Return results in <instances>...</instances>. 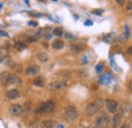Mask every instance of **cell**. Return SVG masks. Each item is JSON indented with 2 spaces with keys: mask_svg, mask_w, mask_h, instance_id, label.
<instances>
[{
  "mask_svg": "<svg viewBox=\"0 0 132 128\" xmlns=\"http://www.w3.org/2000/svg\"><path fill=\"white\" fill-rule=\"evenodd\" d=\"M9 113L12 116H20L23 113V108H22V106H20L18 104H13L9 108Z\"/></svg>",
  "mask_w": 132,
  "mask_h": 128,
  "instance_id": "cell-5",
  "label": "cell"
},
{
  "mask_svg": "<svg viewBox=\"0 0 132 128\" xmlns=\"http://www.w3.org/2000/svg\"><path fill=\"white\" fill-rule=\"evenodd\" d=\"M9 72L8 71H3L0 74V82L3 85H7V81H8V77H9Z\"/></svg>",
  "mask_w": 132,
  "mask_h": 128,
  "instance_id": "cell-14",
  "label": "cell"
},
{
  "mask_svg": "<svg viewBox=\"0 0 132 128\" xmlns=\"http://www.w3.org/2000/svg\"><path fill=\"white\" fill-rule=\"evenodd\" d=\"M129 89H130V91L132 92V79L129 81Z\"/></svg>",
  "mask_w": 132,
  "mask_h": 128,
  "instance_id": "cell-39",
  "label": "cell"
},
{
  "mask_svg": "<svg viewBox=\"0 0 132 128\" xmlns=\"http://www.w3.org/2000/svg\"><path fill=\"white\" fill-rule=\"evenodd\" d=\"M42 36H43V30H39L38 32L36 33V35H35V39H36V40H37V39H40Z\"/></svg>",
  "mask_w": 132,
  "mask_h": 128,
  "instance_id": "cell-28",
  "label": "cell"
},
{
  "mask_svg": "<svg viewBox=\"0 0 132 128\" xmlns=\"http://www.w3.org/2000/svg\"><path fill=\"white\" fill-rule=\"evenodd\" d=\"M106 107H107V110L110 113H115L118 109V104L117 102H115L114 100H111V99H107L106 102Z\"/></svg>",
  "mask_w": 132,
  "mask_h": 128,
  "instance_id": "cell-6",
  "label": "cell"
},
{
  "mask_svg": "<svg viewBox=\"0 0 132 128\" xmlns=\"http://www.w3.org/2000/svg\"><path fill=\"white\" fill-rule=\"evenodd\" d=\"M34 84L37 85V86H44L45 85V79L43 77H38L34 80Z\"/></svg>",
  "mask_w": 132,
  "mask_h": 128,
  "instance_id": "cell-20",
  "label": "cell"
},
{
  "mask_svg": "<svg viewBox=\"0 0 132 128\" xmlns=\"http://www.w3.org/2000/svg\"><path fill=\"white\" fill-rule=\"evenodd\" d=\"M116 3L118 4V5H120V6H123L124 4H125V2H126V0H115Z\"/></svg>",
  "mask_w": 132,
  "mask_h": 128,
  "instance_id": "cell-32",
  "label": "cell"
},
{
  "mask_svg": "<svg viewBox=\"0 0 132 128\" xmlns=\"http://www.w3.org/2000/svg\"><path fill=\"white\" fill-rule=\"evenodd\" d=\"M52 1H54V2H57V1H58V0H52Z\"/></svg>",
  "mask_w": 132,
  "mask_h": 128,
  "instance_id": "cell-43",
  "label": "cell"
},
{
  "mask_svg": "<svg viewBox=\"0 0 132 128\" xmlns=\"http://www.w3.org/2000/svg\"><path fill=\"white\" fill-rule=\"evenodd\" d=\"M112 80H113V75H112L111 73H109V72L104 73V74L100 77V82H101L102 84H110Z\"/></svg>",
  "mask_w": 132,
  "mask_h": 128,
  "instance_id": "cell-7",
  "label": "cell"
},
{
  "mask_svg": "<svg viewBox=\"0 0 132 128\" xmlns=\"http://www.w3.org/2000/svg\"><path fill=\"white\" fill-rule=\"evenodd\" d=\"M1 7H2V4H0V8H1Z\"/></svg>",
  "mask_w": 132,
  "mask_h": 128,
  "instance_id": "cell-44",
  "label": "cell"
},
{
  "mask_svg": "<svg viewBox=\"0 0 132 128\" xmlns=\"http://www.w3.org/2000/svg\"><path fill=\"white\" fill-rule=\"evenodd\" d=\"M111 119H110V116L107 115L106 113L102 114L99 118L96 120V124H95V128H105L107 127L110 123Z\"/></svg>",
  "mask_w": 132,
  "mask_h": 128,
  "instance_id": "cell-2",
  "label": "cell"
},
{
  "mask_svg": "<svg viewBox=\"0 0 132 128\" xmlns=\"http://www.w3.org/2000/svg\"><path fill=\"white\" fill-rule=\"evenodd\" d=\"M121 120H122V114L118 113L116 114L113 118V128H117L121 124Z\"/></svg>",
  "mask_w": 132,
  "mask_h": 128,
  "instance_id": "cell-15",
  "label": "cell"
},
{
  "mask_svg": "<svg viewBox=\"0 0 132 128\" xmlns=\"http://www.w3.org/2000/svg\"><path fill=\"white\" fill-rule=\"evenodd\" d=\"M41 126L43 128H53L55 126V122L53 120H44L42 121Z\"/></svg>",
  "mask_w": 132,
  "mask_h": 128,
  "instance_id": "cell-18",
  "label": "cell"
},
{
  "mask_svg": "<svg viewBox=\"0 0 132 128\" xmlns=\"http://www.w3.org/2000/svg\"><path fill=\"white\" fill-rule=\"evenodd\" d=\"M121 128H127V127H126V124H123V125L121 126Z\"/></svg>",
  "mask_w": 132,
  "mask_h": 128,
  "instance_id": "cell-40",
  "label": "cell"
},
{
  "mask_svg": "<svg viewBox=\"0 0 132 128\" xmlns=\"http://www.w3.org/2000/svg\"><path fill=\"white\" fill-rule=\"evenodd\" d=\"M83 49H84V44H74V45L70 46V50L73 53H78V52L82 51Z\"/></svg>",
  "mask_w": 132,
  "mask_h": 128,
  "instance_id": "cell-16",
  "label": "cell"
},
{
  "mask_svg": "<svg viewBox=\"0 0 132 128\" xmlns=\"http://www.w3.org/2000/svg\"><path fill=\"white\" fill-rule=\"evenodd\" d=\"M15 47L18 51H21V50H23V49L27 48V44L24 43V42H17L16 45H15Z\"/></svg>",
  "mask_w": 132,
  "mask_h": 128,
  "instance_id": "cell-22",
  "label": "cell"
},
{
  "mask_svg": "<svg viewBox=\"0 0 132 128\" xmlns=\"http://www.w3.org/2000/svg\"><path fill=\"white\" fill-rule=\"evenodd\" d=\"M0 36H1V37H5V38H8V37H9V35H8L7 33L4 32V31H1V30H0Z\"/></svg>",
  "mask_w": 132,
  "mask_h": 128,
  "instance_id": "cell-35",
  "label": "cell"
},
{
  "mask_svg": "<svg viewBox=\"0 0 132 128\" xmlns=\"http://www.w3.org/2000/svg\"><path fill=\"white\" fill-rule=\"evenodd\" d=\"M22 108H23V111L29 112V111L32 109V102H26L24 107H22Z\"/></svg>",
  "mask_w": 132,
  "mask_h": 128,
  "instance_id": "cell-24",
  "label": "cell"
},
{
  "mask_svg": "<svg viewBox=\"0 0 132 128\" xmlns=\"http://www.w3.org/2000/svg\"><path fill=\"white\" fill-rule=\"evenodd\" d=\"M111 64H112V67H113V68H114V69H115L116 71H118V70H119V69H118V68H117V66H116L115 62H114V61H113V60H112V59H111Z\"/></svg>",
  "mask_w": 132,
  "mask_h": 128,
  "instance_id": "cell-37",
  "label": "cell"
},
{
  "mask_svg": "<svg viewBox=\"0 0 132 128\" xmlns=\"http://www.w3.org/2000/svg\"><path fill=\"white\" fill-rule=\"evenodd\" d=\"M8 84H15V85H20L21 84V79L15 75V74H9L8 81H7V85Z\"/></svg>",
  "mask_w": 132,
  "mask_h": 128,
  "instance_id": "cell-9",
  "label": "cell"
},
{
  "mask_svg": "<svg viewBox=\"0 0 132 128\" xmlns=\"http://www.w3.org/2000/svg\"><path fill=\"white\" fill-rule=\"evenodd\" d=\"M103 69H104V63H103V62H100V63L97 64V66H96V71H97L98 73H101Z\"/></svg>",
  "mask_w": 132,
  "mask_h": 128,
  "instance_id": "cell-25",
  "label": "cell"
},
{
  "mask_svg": "<svg viewBox=\"0 0 132 128\" xmlns=\"http://www.w3.org/2000/svg\"><path fill=\"white\" fill-rule=\"evenodd\" d=\"M9 55V50L6 47H0V63L4 62Z\"/></svg>",
  "mask_w": 132,
  "mask_h": 128,
  "instance_id": "cell-11",
  "label": "cell"
},
{
  "mask_svg": "<svg viewBox=\"0 0 132 128\" xmlns=\"http://www.w3.org/2000/svg\"><path fill=\"white\" fill-rule=\"evenodd\" d=\"M28 25L29 26H31V27H33V28H37L39 25H38V22L37 21H35V20H30L29 22H28Z\"/></svg>",
  "mask_w": 132,
  "mask_h": 128,
  "instance_id": "cell-31",
  "label": "cell"
},
{
  "mask_svg": "<svg viewBox=\"0 0 132 128\" xmlns=\"http://www.w3.org/2000/svg\"><path fill=\"white\" fill-rule=\"evenodd\" d=\"M54 109H55V103L53 101H46L39 107L37 112L47 114V113H51L52 111H54Z\"/></svg>",
  "mask_w": 132,
  "mask_h": 128,
  "instance_id": "cell-3",
  "label": "cell"
},
{
  "mask_svg": "<svg viewBox=\"0 0 132 128\" xmlns=\"http://www.w3.org/2000/svg\"><path fill=\"white\" fill-rule=\"evenodd\" d=\"M58 128H63V125H58Z\"/></svg>",
  "mask_w": 132,
  "mask_h": 128,
  "instance_id": "cell-41",
  "label": "cell"
},
{
  "mask_svg": "<svg viewBox=\"0 0 132 128\" xmlns=\"http://www.w3.org/2000/svg\"><path fill=\"white\" fill-rule=\"evenodd\" d=\"M104 12V10L103 9H95V10H93L92 11V13H94V14H97V15H102V13Z\"/></svg>",
  "mask_w": 132,
  "mask_h": 128,
  "instance_id": "cell-30",
  "label": "cell"
},
{
  "mask_svg": "<svg viewBox=\"0 0 132 128\" xmlns=\"http://www.w3.org/2000/svg\"><path fill=\"white\" fill-rule=\"evenodd\" d=\"M24 1H26V3H27V4L29 3V1H28V0H24Z\"/></svg>",
  "mask_w": 132,
  "mask_h": 128,
  "instance_id": "cell-42",
  "label": "cell"
},
{
  "mask_svg": "<svg viewBox=\"0 0 132 128\" xmlns=\"http://www.w3.org/2000/svg\"><path fill=\"white\" fill-rule=\"evenodd\" d=\"M127 10H129V11L132 10V0H129L127 2Z\"/></svg>",
  "mask_w": 132,
  "mask_h": 128,
  "instance_id": "cell-33",
  "label": "cell"
},
{
  "mask_svg": "<svg viewBox=\"0 0 132 128\" xmlns=\"http://www.w3.org/2000/svg\"><path fill=\"white\" fill-rule=\"evenodd\" d=\"M11 68H13V70H15L17 73H20L21 71H22V67H21V65H18V64H13L12 66H11Z\"/></svg>",
  "mask_w": 132,
  "mask_h": 128,
  "instance_id": "cell-23",
  "label": "cell"
},
{
  "mask_svg": "<svg viewBox=\"0 0 132 128\" xmlns=\"http://www.w3.org/2000/svg\"><path fill=\"white\" fill-rule=\"evenodd\" d=\"M37 58H38V60L41 61V62H46V61H48L49 56H48V54L45 53V52H39V53H37Z\"/></svg>",
  "mask_w": 132,
  "mask_h": 128,
  "instance_id": "cell-17",
  "label": "cell"
},
{
  "mask_svg": "<svg viewBox=\"0 0 132 128\" xmlns=\"http://www.w3.org/2000/svg\"><path fill=\"white\" fill-rule=\"evenodd\" d=\"M65 38L66 39H68V40H72V39H73V35H72V34H70V33H66Z\"/></svg>",
  "mask_w": 132,
  "mask_h": 128,
  "instance_id": "cell-34",
  "label": "cell"
},
{
  "mask_svg": "<svg viewBox=\"0 0 132 128\" xmlns=\"http://www.w3.org/2000/svg\"><path fill=\"white\" fill-rule=\"evenodd\" d=\"M80 60H81V63L82 64H87L88 62H89V60H88L87 56H85V55H83L82 57L80 58Z\"/></svg>",
  "mask_w": 132,
  "mask_h": 128,
  "instance_id": "cell-29",
  "label": "cell"
},
{
  "mask_svg": "<svg viewBox=\"0 0 132 128\" xmlns=\"http://www.w3.org/2000/svg\"><path fill=\"white\" fill-rule=\"evenodd\" d=\"M114 40H115V35H114V33L108 34V35H106V36L104 37V41H105L106 43H113Z\"/></svg>",
  "mask_w": 132,
  "mask_h": 128,
  "instance_id": "cell-19",
  "label": "cell"
},
{
  "mask_svg": "<svg viewBox=\"0 0 132 128\" xmlns=\"http://www.w3.org/2000/svg\"><path fill=\"white\" fill-rule=\"evenodd\" d=\"M53 35L56 37H62L64 35V32H63L62 28H56L53 30Z\"/></svg>",
  "mask_w": 132,
  "mask_h": 128,
  "instance_id": "cell-21",
  "label": "cell"
},
{
  "mask_svg": "<svg viewBox=\"0 0 132 128\" xmlns=\"http://www.w3.org/2000/svg\"><path fill=\"white\" fill-rule=\"evenodd\" d=\"M66 86V83L64 81H52L50 82L49 87L51 90H60Z\"/></svg>",
  "mask_w": 132,
  "mask_h": 128,
  "instance_id": "cell-10",
  "label": "cell"
},
{
  "mask_svg": "<svg viewBox=\"0 0 132 128\" xmlns=\"http://www.w3.org/2000/svg\"><path fill=\"white\" fill-rule=\"evenodd\" d=\"M84 26H86V27H90V26H93V21H92V20H86V21L84 22Z\"/></svg>",
  "mask_w": 132,
  "mask_h": 128,
  "instance_id": "cell-36",
  "label": "cell"
},
{
  "mask_svg": "<svg viewBox=\"0 0 132 128\" xmlns=\"http://www.w3.org/2000/svg\"><path fill=\"white\" fill-rule=\"evenodd\" d=\"M126 41H127V37H126L124 34H122V35L119 37V42H120L121 44H125Z\"/></svg>",
  "mask_w": 132,
  "mask_h": 128,
  "instance_id": "cell-27",
  "label": "cell"
},
{
  "mask_svg": "<svg viewBox=\"0 0 132 128\" xmlns=\"http://www.w3.org/2000/svg\"><path fill=\"white\" fill-rule=\"evenodd\" d=\"M124 35L127 37V39L130 37V29L127 25H125V27H124Z\"/></svg>",
  "mask_w": 132,
  "mask_h": 128,
  "instance_id": "cell-26",
  "label": "cell"
},
{
  "mask_svg": "<svg viewBox=\"0 0 132 128\" xmlns=\"http://www.w3.org/2000/svg\"><path fill=\"white\" fill-rule=\"evenodd\" d=\"M6 97L8 99H10V100H14V99H16V98L19 97V92H18V90H16V89L9 90L6 93Z\"/></svg>",
  "mask_w": 132,
  "mask_h": 128,
  "instance_id": "cell-13",
  "label": "cell"
},
{
  "mask_svg": "<svg viewBox=\"0 0 132 128\" xmlns=\"http://www.w3.org/2000/svg\"><path fill=\"white\" fill-rule=\"evenodd\" d=\"M103 106H104L103 101L101 99H96L93 103H90V104L87 105V107L85 109V113L87 115H94V114H96L97 112H99L100 110L103 108Z\"/></svg>",
  "mask_w": 132,
  "mask_h": 128,
  "instance_id": "cell-1",
  "label": "cell"
},
{
  "mask_svg": "<svg viewBox=\"0 0 132 128\" xmlns=\"http://www.w3.org/2000/svg\"><path fill=\"white\" fill-rule=\"evenodd\" d=\"M40 71V66L38 65H31L26 69V74L27 75H36Z\"/></svg>",
  "mask_w": 132,
  "mask_h": 128,
  "instance_id": "cell-8",
  "label": "cell"
},
{
  "mask_svg": "<svg viewBox=\"0 0 132 128\" xmlns=\"http://www.w3.org/2000/svg\"><path fill=\"white\" fill-rule=\"evenodd\" d=\"M128 53H129L130 55H132V46H131V47H129V48H128Z\"/></svg>",
  "mask_w": 132,
  "mask_h": 128,
  "instance_id": "cell-38",
  "label": "cell"
},
{
  "mask_svg": "<svg viewBox=\"0 0 132 128\" xmlns=\"http://www.w3.org/2000/svg\"><path fill=\"white\" fill-rule=\"evenodd\" d=\"M64 41L60 40V39H56L52 42V48L55 49V50H61V49L64 47Z\"/></svg>",
  "mask_w": 132,
  "mask_h": 128,
  "instance_id": "cell-12",
  "label": "cell"
},
{
  "mask_svg": "<svg viewBox=\"0 0 132 128\" xmlns=\"http://www.w3.org/2000/svg\"><path fill=\"white\" fill-rule=\"evenodd\" d=\"M65 116L66 118L70 121L75 120L78 117V113H77L76 108L74 106H67L65 108Z\"/></svg>",
  "mask_w": 132,
  "mask_h": 128,
  "instance_id": "cell-4",
  "label": "cell"
}]
</instances>
